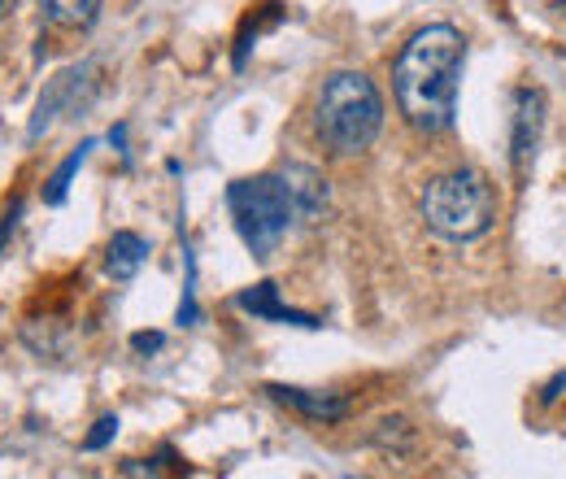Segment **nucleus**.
I'll return each instance as SVG.
<instances>
[{"instance_id": "obj_3", "label": "nucleus", "mask_w": 566, "mask_h": 479, "mask_svg": "<svg viewBox=\"0 0 566 479\" xmlns=\"http://www.w3.org/2000/svg\"><path fill=\"white\" fill-rule=\"evenodd\" d=\"M419 209H423V222L440 240L467 244V240H480L493 231L496 192L480 170H449V175L427 184Z\"/></svg>"}, {"instance_id": "obj_2", "label": "nucleus", "mask_w": 566, "mask_h": 479, "mask_svg": "<svg viewBox=\"0 0 566 479\" xmlns=\"http://www.w3.org/2000/svg\"><path fill=\"white\" fill-rule=\"evenodd\" d=\"M318 136L332 153L340 157H357L366 153L375 139H379V127H384V96L379 87L361 74V70H336L323 92H318Z\"/></svg>"}, {"instance_id": "obj_5", "label": "nucleus", "mask_w": 566, "mask_h": 479, "mask_svg": "<svg viewBox=\"0 0 566 479\" xmlns=\"http://www.w3.org/2000/svg\"><path fill=\"white\" fill-rule=\"evenodd\" d=\"M541 132H545V92L536 87H518L514 92V127H510V162L514 175L527 179L536 148H541Z\"/></svg>"}, {"instance_id": "obj_13", "label": "nucleus", "mask_w": 566, "mask_h": 479, "mask_svg": "<svg viewBox=\"0 0 566 479\" xmlns=\"http://www.w3.org/2000/svg\"><path fill=\"white\" fill-rule=\"evenodd\" d=\"M114 436H118V418H101V423H96V431H92L83 445H87V449H105Z\"/></svg>"}, {"instance_id": "obj_8", "label": "nucleus", "mask_w": 566, "mask_h": 479, "mask_svg": "<svg viewBox=\"0 0 566 479\" xmlns=\"http://www.w3.org/2000/svg\"><path fill=\"white\" fill-rule=\"evenodd\" d=\"M235 305H240V310H249V314H258V319H271V323L318 327V319H310V314H301V310H287V305H283L275 283H253L249 292H240V296H235Z\"/></svg>"}, {"instance_id": "obj_10", "label": "nucleus", "mask_w": 566, "mask_h": 479, "mask_svg": "<svg viewBox=\"0 0 566 479\" xmlns=\"http://www.w3.org/2000/svg\"><path fill=\"white\" fill-rule=\"evenodd\" d=\"M40 9H44V18H49L53 27L78 31V27H92L101 0H40Z\"/></svg>"}, {"instance_id": "obj_6", "label": "nucleus", "mask_w": 566, "mask_h": 479, "mask_svg": "<svg viewBox=\"0 0 566 479\" xmlns=\"http://www.w3.org/2000/svg\"><path fill=\"white\" fill-rule=\"evenodd\" d=\"M280 184H283V192H287L292 218H296L301 227H314V222L327 214V179H323L314 166H305V162L283 166Z\"/></svg>"}, {"instance_id": "obj_14", "label": "nucleus", "mask_w": 566, "mask_h": 479, "mask_svg": "<svg viewBox=\"0 0 566 479\" xmlns=\"http://www.w3.org/2000/svg\"><path fill=\"white\" fill-rule=\"evenodd\" d=\"M132 344H136L140 353H153V348H161V336H157V332H140V336H132Z\"/></svg>"}, {"instance_id": "obj_1", "label": "nucleus", "mask_w": 566, "mask_h": 479, "mask_svg": "<svg viewBox=\"0 0 566 479\" xmlns=\"http://www.w3.org/2000/svg\"><path fill=\"white\" fill-rule=\"evenodd\" d=\"M462 62L467 40L458 27H423L406 40L397 66H392V92L406 114V123L423 136H440L458 118V87H462Z\"/></svg>"}, {"instance_id": "obj_9", "label": "nucleus", "mask_w": 566, "mask_h": 479, "mask_svg": "<svg viewBox=\"0 0 566 479\" xmlns=\"http://www.w3.org/2000/svg\"><path fill=\"white\" fill-rule=\"evenodd\" d=\"M144 262H148V240L136 236V231H118L114 240H109V249H105V271L114 274V279H136Z\"/></svg>"}, {"instance_id": "obj_12", "label": "nucleus", "mask_w": 566, "mask_h": 479, "mask_svg": "<svg viewBox=\"0 0 566 479\" xmlns=\"http://www.w3.org/2000/svg\"><path fill=\"white\" fill-rule=\"evenodd\" d=\"M87 148H92V144H83L78 153H71V157H66V166H62V170L53 175V188H49V201H53V206H57V201L66 197V188H71V175H74V170H78V166H83V157H87Z\"/></svg>"}, {"instance_id": "obj_4", "label": "nucleus", "mask_w": 566, "mask_h": 479, "mask_svg": "<svg viewBox=\"0 0 566 479\" xmlns=\"http://www.w3.org/2000/svg\"><path fill=\"white\" fill-rule=\"evenodd\" d=\"M227 206H231L240 240L253 249V258H271L283 244L287 227L296 222L280 175H258V179L231 184V188H227Z\"/></svg>"}, {"instance_id": "obj_7", "label": "nucleus", "mask_w": 566, "mask_h": 479, "mask_svg": "<svg viewBox=\"0 0 566 479\" xmlns=\"http://www.w3.org/2000/svg\"><path fill=\"white\" fill-rule=\"evenodd\" d=\"M266 393L280 406H292V410H301L305 418H318V423H340L349 414V402L336 397V393H310V388H283V384H271Z\"/></svg>"}, {"instance_id": "obj_11", "label": "nucleus", "mask_w": 566, "mask_h": 479, "mask_svg": "<svg viewBox=\"0 0 566 479\" xmlns=\"http://www.w3.org/2000/svg\"><path fill=\"white\" fill-rule=\"evenodd\" d=\"M375 445H384V449H397V454H406V449L415 445V427H410L406 418H384V423L375 427Z\"/></svg>"}]
</instances>
